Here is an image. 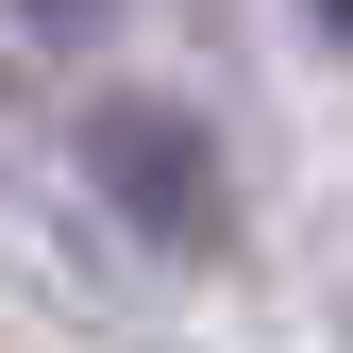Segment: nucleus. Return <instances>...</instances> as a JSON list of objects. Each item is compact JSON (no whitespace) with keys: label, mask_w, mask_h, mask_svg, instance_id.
I'll use <instances>...</instances> for the list:
<instances>
[{"label":"nucleus","mask_w":353,"mask_h":353,"mask_svg":"<svg viewBox=\"0 0 353 353\" xmlns=\"http://www.w3.org/2000/svg\"><path fill=\"white\" fill-rule=\"evenodd\" d=\"M84 168H101V202L135 219L152 252H202V236H219V135H202V118L101 101V118H84Z\"/></svg>","instance_id":"1"},{"label":"nucleus","mask_w":353,"mask_h":353,"mask_svg":"<svg viewBox=\"0 0 353 353\" xmlns=\"http://www.w3.org/2000/svg\"><path fill=\"white\" fill-rule=\"evenodd\" d=\"M320 34H336V51H353V0H320Z\"/></svg>","instance_id":"3"},{"label":"nucleus","mask_w":353,"mask_h":353,"mask_svg":"<svg viewBox=\"0 0 353 353\" xmlns=\"http://www.w3.org/2000/svg\"><path fill=\"white\" fill-rule=\"evenodd\" d=\"M17 17H51V34H68V17H101V0H17Z\"/></svg>","instance_id":"2"}]
</instances>
